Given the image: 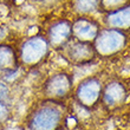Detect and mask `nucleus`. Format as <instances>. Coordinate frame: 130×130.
<instances>
[{"label":"nucleus","instance_id":"f257e3e1","mask_svg":"<svg viewBox=\"0 0 130 130\" xmlns=\"http://www.w3.org/2000/svg\"><path fill=\"white\" fill-rule=\"evenodd\" d=\"M63 109L55 101L44 102L28 118L30 130H57L63 120Z\"/></svg>","mask_w":130,"mask_h":130},{"label":"nucleus","instance_id":"f03ea898","mask_svg":"<svg viewBox=\"0 0 130 130\" xmlns=\"http://www.w3.org/2000/svg\"><path fill=\"white\" fill-rule=\"evenodd\" d=\"M127 38L125 34L117 28H105L99 31L95 39L96 53L103 57L112 56L125 46Z\"/></svg>","mask_w":130,"mask_h":130},{"label":"nucleus","instance_id":"7ed1b4c3","mask_svg":"<svg viewBox=\"0 0 130 130\" xmlns=\"http://www.w3.org/2000/svg\"><path fill=\"white\" fill-rule=\"evenodd\" d=\"M48 41L41 36H34L25 41L20 50V58L23 63L33 65L44 58L47 53Z\"/></svg>","mask_w":130,"mask_h":130},{"label":"nucleus","instance_id":"20e7f679","mask_svg":"<svg viewBox=\"0 0 130 130\" xmlns=\"http://www.w3.org/2000/svg\"><path fill=\"white\" fill-rule=\"evenodd\" d=\"M102 93V84L96 77H89L80 82L77 88L76 97L82 105L92 106L98 102Z\"/></svg>","mask_w":130,"mask_h":130},{"label":"nucleus","instance_id":"39448f33","mask_svg":"<svg viewBox=\"0 0 130 130\" xmlns=\"http://www.w3.org/2000/svg\"><path fill=\"white\" fill-rule=\"evenodd\" d=\"M65 55L71 63L84 65L85 63L91 62L93 56L96 55V50L95 46L90 45V43L77 40L72 44L65 45Z\"/></svg>","mask_w":130,"mask_h":130},{"label":"nucleus","instance_id":"423d86ee","mask_svg":"<svg viewBox=\"0 0 130 130\" xmlns=\"http://www.w3.org/2000/svg\"><path fill=\"white\" fill-rule=\"evenodd\" d=\"M72 85V80L69 75L64 72H59L51 76L45 82L44 92L46 96L51 98H62L70 92Z\"/></svg>","mask_w":130,"mask_h":130},{"label":"nucleus","instance_id":"0eeeda50","mask_svg":"<svg viewBox=\"0 0 130 130\" xmlns=\"http://www.w3.org/2000/svg\"><path fill=\"white\" fill-rule=\"evenodd\" d=\"M72 36V24L66 20H59L48 28L47 41L55 47H64Z\"/></svg>","mask_w":130,"mask_h":130},{"label":"nucleus","instance_id":"6e6552de","mask_svg":"<svg viewBox=\"0 0 130 130\" xmlns=\"http://www.w3.org/2000/svg\"><path fill=\"white\" fill-rule=\"evenodd\" d=\"M98 33V25L93 20L86 18H79L72 24V34L77 40L90 43L91 40L96 39Z\"/></svg>","mask_w":130,"mask_h":130},{"label":"nucleus","instance_id":"1a4fd4ad","mask_svg":"<svg viewBox=\"0 0 130 130\" xmlns=\"http://www.w3.org/2000/svg\"><path fill=\"white\" fill-rule=\"evenodd\" d=\"M127 91L120 82H111L106 85L103 92V102L109 106H115L125 99Z\"/></svg>","mask_w":130,"mask_h":130},{"label":"nucleus","instance_id":"9d476101","mask_svg":"<svg viewBox=\"0 0 130 130\" xmlns=\"http://www.w3.org/2000/svg\"><path fill=\"white\" fill-rule=\"evenodd\" d=\"M106 23L110 28H128L130 27V6L115 11L106 17Z\"/></svg>","mask_w":130,"mask_h":130},{"label":"nucleus","instance_id":"9b49d317","mask_svg":"<svg viewBox=\"0 0 130 130\" xmlns=\"http://www.w3.org/2000/svg\"><path fill=\"white\" fill-rule=\"evenodd\" d=\"M17 70V57L8 45H0V71L14 72Z\"/></svg>","mask_w":130,"mask_h":130},{"label":"nucleus","instance_id":"f8f14e48","mask_svg":"<svg viewBox=\"0 0 130 130\" xmlns=\"http://www.w3.org/2000/svg\"><path fill=\"white\" fill-rule=\"evenodd\" d=\"M75 5L77 11L82 13H88L96 8L98 5V0H76Z\"/></svg>","mask_w":130,"mask_h":130},{"label":"nucleus","instance_id":"ddd939ff","mask_svg":"<svg viewBox=\"0 0 130 130\" xmlns=\"http://www.w3.org/2000/svg\"><path fill=\"white\" fill-rule=\"evenodd\" d=\"M10 117V110L6 106V104L3 102H0V124L6 122Z\"/></svg>","mask_w":130,"mask_h":130},{"label":"nucleus","instance_id":"4468645a","mask_svg":"<svg viewBox=\"0 0 130 130\" xmlns=\"http://www.w3.org/2000/svg\"><path fill=\"white\" fill-rule=\"evenodd\" d=\"M8 95H10V90H8L7 85L0 80V102L5 103V101L8 98Z\"/></svg>","mask_w":130,"mask_h":130},{"label":"nucleus","instance_id":"2eb2a0df","mask_svg":"<svg viewBox=\"0 0 130 130\" xmlns=\"http://www.w3.org/2000/svg\"><path fill=\"white\" fill-rule=\"evenodd\" d=\"M122 0H102V3L108 7H111V6H115V5H118Z\"/></svg>","mask_w":130,"mask_h":130}]
</instances>
